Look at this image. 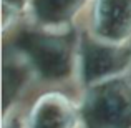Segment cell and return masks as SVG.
Listing matches in <instances>:
<instances>
[{"label":"cell","mask_w":131,"mask_h":128,"mask_svg":"<svg viewBox=\"0 0 131 128\" xmlns=\"http://www.w3.org/2000/svg\"><path fill=\"white\" fill-rule=\"evenodd\" d=\"M88 128H131V95L123 86L91 93L85 112Z\"/></svg>","instance_id":"cell-1"},{"label":"cell","mask_w":131,"mask_h":128,"mask_svg":"<svg viewBox=\"0 0 131 128\" xmlns=\"http://www.w3.org/2000/svg\"><path fill=\"white\" fill-rule=\"evenodd\" d=\"M96 33L108 42H123L131 33V0H98Z\"/></svg>","instance_id":"cell-2"},{"label":"cell","mask_w":131,"mask_h":128,"mask_svg":"<svg viewBox=\"0 0 131 128\" xmlns=\"http://www.w3.org/2000/svg\"><path fill=\"white\" fill-rule=\"evenodd\" d=\"M77 113L61 95H47L38 100L28 116L25 128H73Z\"/></svg>","instance_id":"cell-3"},{"label":"cell","mask_w":131,"mask_h":128,"mask_svg":"<svg viewBox=\"0 0 131 128\" xmlns=\"http://www.w3.org/2000/svg\"><path fill=\"white\" fill-rule=\"evenodd\" d=\"M125 58H123L121 53H116L113 52V48H93L91 53H88L86 60H85V65H86V73L88 77H95V78H101L110 75L111 72L118 70V68L123 67L125 63Z\"/></svg>","instance_id":"cell-4"},{"label":"cell","mask_w":131,"mask_h":128,"mask_svg":"<svg viewBox=\"0 0 131 128\" xmlns=\"http://www.w3.org/2000/svg\"><path fill=\"white\" fill-rule=\"evenodd\" d=\"M83 0H35L37 13L42 15L50 23H58L68 18L77 10V5Z\"/></svg>","instance_id":"cell-5"}]
</instances>
